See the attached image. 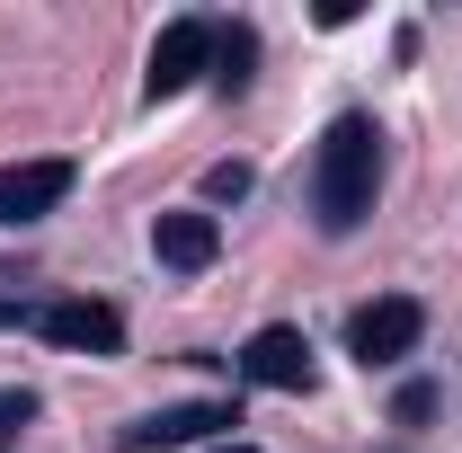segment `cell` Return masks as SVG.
I'll return each mask as SVG.
<instances>
[{
  "label": "cell",
  "mask_w": 462,
  "mask_h": 453,
  "mask_svg": "<svg viewBox=\"0 0 462 453\" xmlns=\"http://www.w3.org/2000/svg\"><path fill=\"white\" fill-rule=\"evenodd\" d=\"M374 187H383V134L365 116H338L320 134V161H311V214H320V231L346 240L374 214Z\"/></svg>",
  "instance_id": "obj_1"
},
{
  "label": "cell",
  "mask_w": 462,
  "mask_h": 453,
  "mask_svg": "<svg viewBox=\"0 0 462 453\" xmlns=\"http://www.w3.org/2000/svg\"><path fill=\"white\" fill-rule=\"evenodd\" d=\"M418 329H427V311H418L409 293H383V302H365V311L346 320V347H356L365 365H401L409 347H418Z\"/></svg>",
  "instance_id": "obj_2"
},
{
  "label": "cell",
  "mask_w": 462,
  "mask_h": 453,
  "mask_svg": "<svg viewBox=\"0 0 462 453\" xmlns=\"http://www.w3.org/2000/svg\"><path fill=\"white\" fill-rule=\"evenodd\" d=\"M205 62H214V27H205V18H170V27H161V45H152L143 89H152V98H178V89H196V80H205Z\"/></svg>",
  "instance_id": "obj_3"
},
{
  "label": "cell",
  "mask_w": 462,
  "mask_h": 453,
  "mask_svg": "<svg viewBox=\"0 0 462 453\" xmlns=\"http://www.w3.org/2000/svg\"><path fill=\"white\" fill-rule=\"evenodd\" d=\"M36 329L54 347H80V356H116V347H125V311H116V302H89V293H62V302L36 311Z\"/></svg>",
  "instance_id": "obj_4"
},
{
  "label": "cell",
  "mask_w": 462,
  "mask_h": 453,
  "mask_svg": "<svg viewBox=\"0 0 462 453\" xmlns=\"http://www.w3.org/2000/svg\"><path fill=\"white\" fill-rule=\"evenodd\" d=\"M214 427H240V409L231 400H187V409H152V418H134L116 445L125 453H161V445H205Z\"/></svg>",
  "instance_id": "obj_5"
},
{
  "label": "cell",
  "mask_w": 462,
  "mask_h": 453,
  "mask_svg": "<svg viewBox=\"0 0 462 453\" xmlns=\"http://www.w3.org/2000/svg\"><path fill=\"white\" fill-rule=\"evenodd\" d=\"M240 374H249V383H267V392H311V338L285 329V320H267L258 338L240 347Z\"/></svg>",
  "instance_id": "obj_6"
},
{
  "label": "cell",
  "mask_w": 462,
  "mask_h": 453,
  "mask_svg": "<svg viewBox=\"0 0 462 453\" xmlns=\"http://www.w3.org/2000/svg\"><path fill=\"white\" fill-rule=\"evenodd\" d=\"M62 196H71V161H18V170H0V223H45Z\"/></svg>",
  "instance_id": "obj_7"
},
{
  "label": "cell",
  "mask_w": 462,
  "mask_h": 453,
  "mask_svg": "<svg viewBox=\"0 0 462 453\" xmlns=\"http://www.w3.org/2000/svg\"><path fill=\"white\" fill-rule=\"evenodd\" d=\"M152 249H161V267L196 276V267L223 258V223H214V214H161V223H152Z\"/></svg>",
  "instance_id": "obj_8"
},
{
  "label": "cell",
  "mask_w": 462,
  "mask_h": 453,
  "mask_svg": "<svg viewBox=\"0 0 462 453\" xmlns=\"http://www.w3.org/2000/svg\"><path fill=\"white\" fill-rule=\"evenodd\" d=\"M249 62H258V36H249V27H223V36H214V80H223V89H249Z\"/></svg>",
  "instance_id": "obj_9"
},
{
  "label": "cell",
  "mask_w": 462,
  "mask_h": 453,
  "mask_svg": "<svg viewBox=\"0 0 462 453\" xmlns=\"http://www.w3.org/2000/svg\"><path fill=\"white\" fill-rule=\"evenodd\" d=\"M205 196H214V205H240V196H249V161H214V170H205Z\"/></svg>",
  "instance_id": "obj_10"
},
{
  "label": "cell",
  "mask_w": 462,
  "mask_h": 453,
  "mask_svg": "<svg viewBox=\"0 0 462 453\" xmlns=\"http://www.w3.org/2000/svg\"><path fill=\"white\" fill-rule=\"evenodd\" d=\"M27 418H36V392H0V445H9Z\"/></svg>",
  "instance_id": "obj_11"
},
{
  "label": "cell",
  "mask_w": 462,
  "mask_h": 453,
  "mask_svg": "<svg viewBox=\"0 0 462 453\" xmlns=\"http://www.w3.org/2000/svg\"><path fill=\"white\" fill-rule=\"evenodd\" d=\"M427 409H436V392H427V383H401V400H392V418H401V427H418Z\"/></svg>",
  "instance_id": "obj_12"
},
{
  "label": "cell",
  "mask_w": 462,
  "mask_h": 453,
  "mask_svg": "<svg viewBox=\"0 0 462 453\" xmlns=\"http://www.w3.org/2000/svg\"><path fill=\"white\" fill-rule=\"evenodd\" d=\"M36 311H45V302H9V293H0V329H36Z\"/></svg>",
  "instance_id": "obj_13"
},
{
  "label": "cell",
  "mask_w": 462,
  "mask_h": 453,
  "mask_svg": "<svg viewBox=\"0 0 462 453\" xmlns=\"http://www.w3.org/2000/svg\"><path fill=\"white\" fill-rule=\"evenodd\" d=\"M214 453H258V445H214Z\"/></svg>",
  "instance_id": "obj_14"
}]
</instances>
